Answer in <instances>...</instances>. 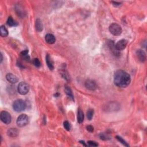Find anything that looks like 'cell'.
Here are the masks:
<instances>
[{
  "label": "cell",
  "mask_w": 147,
  "mask_h": 147,
  "mask_svg": "<svg viewBox=\"0 0 147 147\" xmlns=\"http://www.w3.org/2000/svg\"><path fill=\"white\" fill-rule=\"evenodd\" d=\"M131 77L128 72L123 70H118L114 75V82L119 87L125 88L129 85Z\"/></svg>",
  "instance_id": "obj_1"
},
{
  "label": "cell",
  "mask_w": 147,
  "mask_h": 147,
  "mask_svg": "<svg viewBox=\"0 0 147 147\" xmlns=\"http://www.w3.org/2000/svg\"><path fill=\"white\" fill-rule=\"evenodd\" d=\"M45 61H46V63L49 69L51 70H53L54 69V66H53V62L51 61V59L49 55H47L46 57H45Z\"/></svg>",
  "instance_id": "obj_15"
},
{
  "label": "cell",
  "mask_w": 147,
  "mask_h": 147,
  "mask_svg": "<svg viewBox=\"0 0 147 147\" xmlns=\"http://www.w3.org/2000/svg\"><path fill=\"white\" fill-rule=\"evenodd\" d=\"M86 129L89 132H90V133H92V132H94V128H93V127L92 125H88L87 127H86Z\"/></svg>",
  "instance_id": "obj_27"
},
{
  "label": "cell",
  "mask_w": 147,
  "mask_h": 147,
  "mask_svg": "<svg viewBox=\"0 0 147 147\" xmlns=\"http://www.w3.org/2000/svg\"><path fill=\"white\" fill-rule=\"evenodd\" d=\"M45 41H46L48 44H53V43H55L56 41V39H55V37L53 36V35L48 34L46 35V36H45Z\"/></svg>",
  "instance_id": "obj_13"
},
{
  "label": "cell",
  "mask_w": 147,
  "mask_h": 147,
  "mask_svg": "<svg viewBox=\"0 0 147 147\" xmlns=\"http://www.w3.org/2000/svg\"><path fill=\"white\" fill-rule=\"evenodd\" d=\"M84 113L81 109H79L78 111V122L79 124H81L84 121Z\"/></svg>",
  "instance_id": "obj_17"
},
{
  "label": "cell",
  "mask_w": 147,
  "mask_h": 147,
  "mask_svg": "<svg viewBox=\"0 0 147 147\" xmlns=\"http://www.w3.org/2000/svg\"><path fill=\"white\" fill-rule=\"evenodd\" d=\"M63 126H64V127H65V129L67 130H68V131H69L70 129H71V125H70V124L69 121H65V122H64Z\"/></svg>",
  "instance_id": "obj_23"
},
{
  "label": "cell",
  "mask_w": 147,
  "mask_h": 147,
  "mask_svg": "<svg viewBox=\"0 0 147 147\" xmlns=\"http://www.w3.org/2000/svg\"><path fill=\"white\" fill-rule=\"evenodd\" d=\"M65 90L66 94L67 95V96L69 97L70 99H71L72 100L74 101V95H73V94H72L71 89H70L69 86H65Z\"/></svg>",
  "instance_id": "obj_16"
},
{
  "label": "cell",
  "mask_w": 147,
  "mask_h": 147,
  "mask_svg": "<svg viewBox=\"0 0 147 147\" xmlns=\"http://www.w3.org/2000/svg\"><path fill=\"white\" fill-rule=\"evenodd\" d=\"M21 56L23 57L24 59L26 60V61H30V57L28 55V50H24L22 52H21Z\"/></svg>",
  "instance_id": "obj_20"
},
{
  "label": "cell",
  "mask_w": 147,
  "mask_h": 147,
  "mask_svg": "<svg viewBox=\"0 0 147 147\" xmlns=\"http://www.w3.org/2000/svg\"><path fill=\"white\" fill-rule=\"evenodd\" d=\"M128 44V41L125 40V39H122L120 40L116 44H115V47L119 51H123L127 47Z\"/></svg>",
  "instance_id": "obj_8"
},
{
  "label": "cell",
  "mask_w": 147,
  "mask_h": 147,
  "mask_svg": "<svg viewBox=\"0 0 147 147\" xmlns=\"http://www.w3.org/2000/svg\"><path fill=\"white\" fill-rule=\"evenodd\" d=\"M116 138L118 140V141L120 142H121V144H123L124 146H129V145H128L126 141L124 140L123 139V138H121V137H120L119 136H116Z\"/></svg>",
  "instance_id": "obj_22"
},
{
  "label": "cell",
  "mask_w": 147,
  "mask_h": 147,
  "mask_svg": "<svg viewBox=\"0 0 147 147\" xmlns=\"http://www.w3.org/2000/svg\"><path fill=\"white\" fill-rule=\"evenodd\" d=\"M29 119L26 114H21L17 118V124L18 127H24L28 124Z\"/></svg>",
  "instance_id": "obj_4"
},
{
  "label": "cell",
  "mask_w": 147,
  "mask_h": 147,
  "mask_svg": "<svg viewBox=\"0 0 147 147\" xmlns=\"http://www.w3.org/2000/svg\"><path fill=\"white\" fill-rule=\"evenodd\" d=\"M3 55H2V53H1V63H2V62H3Z\"/></svg>",
  "instance_id": "obj_30"
},
{
  "label": "cell",
  "mask_w": 147,
  "mask_h": 147,
  "mask_svg": "<svg viewBox=\"0 0 147 147\" xmlns=\"http://www.w3.org/2000/svg\"><path fill=\"white\" fill-rule=\"evenodd\" d=\"M29 85L26 83L22 82L19 83L18 86V92L21 95H25L29 92Z\"/></svg>",
  "instance_id": "obj_5"
},
{
  "label": "cell",
  "mask_w": 147,
  "mask_h": 147,
  "mask_svg": "<svg viewBox=\"0 0 147 147\" xmlns=\"http://www.w3.org/2000/svg\"><path fill=\"white\" fill-rule=\"evenodd\" d=\"M26 103L21 99H18L13 103V109L16 112H21L26 109Z\"/></svg>",
  "instance_id": "obj_2"
},
{
  "label": "cell",
  "mask_w": 147,
  "mask_h": 147,
  "mask_svg": "<svg viewBox=\"0 0 147 147\" xmlns=\"http://www.w3.org/2000/svg\"><path fill=\"white\" fill-rule=\"evenodd\" d=\"M18 130L16 128H10L7 131V135L10 137H16L18 135Z\"/></svg>",
  "instance_id": "obj_12"
},
{
  "label": "cell",
  "mask_w": 147,
  "mask_h": 147,
  "mask_svg": "<svg viewBox=\"0 0 147 147\" xmlns=\"http://www.w3.org/2000/svg\"><path fill=\"white\" fill-rule=\"evenodd\" d=\"M35 27H36V30L38 32H41L43 30V25L42 21L39 18H38L36 20V22H35Z\"/></svg>",
  "instance_id": "obj_14"
},
{
  "label": "cell",
  "mask_w": 147,
  "mask_h": 147,
  "mask_svg": "<svg viewBox=\"0 0 147 147\" xmlns=\"http://www.w3.org/2000/svg\"><path fill=\"white\" fill-rule=\"evenodd\" d=\"M94 110L93 109H89L87 112V117L89 120H92L93 115H94Z\"/></svg>",
  "instance_id": "obj_21"
},
{
  "label": "cell",
  "mask_w": 147,
  "mask_h": 147,
  "mask_svg": "<svg viewBox=\"0 0 147 147\" xmlns=\"http://www.w3.org/2000/svg\"><path fill=\"white\" fill-rule=\"evenodd\" d=\"M0 33H1V36L3 38H5L8 35V31L4 26H1L0 28Z\"/></svg>",
  "instance_id": "obj_19"
},
{
  "label": "cell",
  "mask_w": 147,
  "mask_h": 147,
  "mask_svg": "<svg viewBox=\"0 0 147 147\" xmlns=\"http://www.w3.org/2000/svg\"><path fill=\"white\" fill-rule=\"evenodd\" d=\"M33 63H34V65L37 67H40V66H41L40 62L38 59H34V60H33Z\"/></svg>",
  "instance_id": "obj_24"
},
{
  "label": "cell",
  "mask_w": 147,
  "mask_h": 147,
  "mask_svg": "<svg viewBox=\"0 0 147 147\" xmlns=\"http://www.w3.org/2000/svg\"><path fill=\"white\" fill-rule=\"evenodd\" d=\"M109 31L114 36H119L122 33V28L119 24L113 23L109 26Z\"/></svg>",
  "instance_id": "obj_3"
},
{
  "label": "cell",
  "mask_w": 147,
  "mask_h": 147,
  "mask_svg": "<svg viewBox=\"0 0 147 147\" xmlns=\"http://www.w3.org/2000/svg\"><path fill=\"white\" fill-rule=\"evenodd\" d=\"M85 87L89 90L94 91L97 89V84L96 82L92 80H87L85 82Z\"/></svg>",
  "instance_id": "obj_9"
},
{
  "label": "cell",
  "mask_w": 147,
  "mask_h": 147,
  "mask_svg": "<svg viewBox=\"0 0 147 147\" xmlns=\"http://www.w3.org/2000/svg\"><path fill=\"white\" fill-rule=\"evenodd\" d=\"M112 3L114 7H119L121 5V3H119V2H112Z\"/></svg>",
  "instance_id": "obj_28"
},
{
  "label": "cell",
  "mask_w": 147,
  "mask_h": 147,
  "mask_svg": "<svg viewBox=\"0 0 147 147\" xmlns=\"http://www.w3.org/2000/svg\"><path fill=\"white\" fill-rule=\"evenodd\" d=\"M6 79L8 82L12 84H15L18 81V79L16 75L12 73H8L6 75Z\"/></svg>",
  "instance_id": "obj_10"
},
{
  "label": "cell",
  "mask_w": 147,
  "mask_h": 147,
  "mask_svg": "<svg viewBox=\"0 0 147 147\" xmlns=\"http://www.w3.org/2000/svg\"><path fill=\"white\" fill-rule=\"evenodd\" d=\"M7 25L9 26H16L18 25V23L14 21L12 17H9L7 20Z\"/></svg>",
  "instance_id": "obj_18"
},
{
  "label": "cell",
  "mask_w": 147,
  "mask_h": 147,
  "mask_svg": "<svg viewBox=\"0 0 147 147\" xmlns=\"http://www.w3.org/2000/svg\"><path fill=\"white\" fill-rule=\"evenodd\" d=\"M87 143L89 144V145L90 146H97L98 145V144H97L96 142L93 141H89Z\"/></svg>",
  "instance_id": "obj_25"
},
{
  "label": "cell",
  "mask_w": 147,
  "mask_h": 147,
  "mask_svg": "<svg viewBox=\"0 0 147 147\" xmlns=\"http://www.w3.org/2000/svg\"><path fill=\"white\" fill-rule=\"evenodd\" d=\"M136 55H137L138 59L140 62H144L146 61V54L145 52L143 50H142V49H138L136 51Z\"/></svg>",
  "instance_id": "obj_11"
},
{
  "label": "cell",
  "mask_w": 147,
  "mask_h": 147,
  "mask_svg": "<svg viewBox=\"0 0 147 147\" xmlns=\"http://www.w3.org/2000/svg\"><path fill=\"white\" fill-rule=\"evenodd\" d=\"M0 118L1 121L5 124H9L11 123L12 117L10 114L7 111H3L0 114Z\"/></svg>",
  "instance_id": "obj_6"
},
{
  "label": "cell",
  "mask_w": 147,
  "mask_h": 147,
  "mask_svg": "<svg viewBox=\"0 0 147 147\" xmlns=\"http://www.w3.org/2000/svg\"><path fill=\"white\" fill-rule=\"evenodd\" d=\"M99 137H100L101 139H102L103 140H107L109 139V138L107 137L105 134H103V133H101L100 134H99Z\"/></svg>",
  "instance_id": "obj_26"
},
{
  "label": "cell",
  "mask_w": 147,
  "mask_h": 147,
  "mask_svg": "<svg viewBox=\"0 0 147 147\" xmlns=\"http://www.w3.org/2000/svg\"><path fill=\"white\" fill-rule=\"evenodd\" d=\"M79 142H80V144H83L84 146H87V145H86L85 143H84V142L83 141H80Z\"/></svg>",
  "instance_id": "obj_29"
},
{
  "label": "cell",
  "mask_w": 147,
  "mask_h": 147,
  "mask_svg": "<svg viewBox=\"0 0 147 147\" xmlns=\"http://www.w3.org/2000/svg\"><path fill=\"white\" fill-rule=\"evenodd\" d=\"M107 45H108V47H109L110 49L112 52L113 55L115 56H119L120 55V51H119L117 49L114 42L112 40H109L108 42H107Z\"/></svg>",
  "instance_id": "obj_7"
}]
</instances>
